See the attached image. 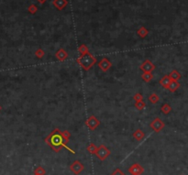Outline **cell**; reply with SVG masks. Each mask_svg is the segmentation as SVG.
Masks as SVG:
<instances>
[{
  "mask_svg": "<svg viewBox=\"0 0 188 175\" xmlns=\"http://www.w3.org/2000/svg\"><path fill=\"white\" fill-rule=\"evenodd\" d=\"M98 66H99L100 70H102L103 72H107L111 68L112 63L111 62L106 58H103L99 63H98Z\"/></svg>",
  "mask_w": 188,
  "mask_h": 175,
  "instance_id": "9",
  "label": "cell"
},
{
  "mask_svg": "<svg viewBox=\"0 0 188 175\" xmlns=\"http://www.w3.org/2000/svg\"><path fill=\"white\" fill-rule=\"evenodd\" d=\"M110 151L107 148L105 145H101L99 147H97V151L95 152V156L97 157L98 159H99L100 161H105L106 160V158L110 155Z\"/></svg>",
  "mask_w": 188,
  "mask_h": 175,
  "instance_id": "3",
  "label": "cell"
},
{
  "mask_svg": "<svg viewBox=\"0 0 188 175\" xmlns=\"http://www.w3.org/2000/svg\"><path fill=\"white\" fill-rule=\"evenodd\" d=\"M45 142L51 147V148L55 152L61 151V150L64 147L66 146L64 138L61 136V132L59 128H55L51 132V134L45 138Z\"/></svg>",
  "mask_w": 188,
  "mask_h": 175,
  "instance_id": "1",
  "label": "cell"
},
{
  "mask_svg": "<svg viewBox=\"0 0 188 175\" xmlns=\"http://www.w3.org/2000/svg\"><path fill=\"white\" fill-rule=\"evenodd\" d=\"M0 111H1V106H0Z\"/></svg>",
  "mask_w": 188,
  "mask_h": 175,
  "instance_id": "30",
  "label": "cell"
},
{
  "mask_svg": "<svg viewBox=\"0 0 188 175\" xmlns=\"http://www.w3.org/2000/svg\"><path fill=\"white\" fill-rule=\"evenodd\" d=\"M55 57L59 62H64V60L68 58V52L64 49H60L56 51Z\"/></svg>",
  "mask_w": 188,
  "mask_h": 175,
  "instance_id": "10",
  "label": "cell"
},
{
  "mask_svg": "<svg viewBox=\"0 0 188 175\" xmlns=\"http://www.w3.org/2000/svg\"><path fill=\"white\" fill-rule=\"evenodd\" d=\"M70 170H71L72 172H74L75 175H78L85 170V167H84V165H83L82 162H80L79 161H74L73 163L70 165Z\"/></svg>",
  "mask_w": 188,
  "mask_h": 175,
  "instance_id": "6",
  "label": "cell"
},
{
  "mask_svg": "<svg viewBox=\"0 0 188 175\" xmlns=\"http://www.w3.org/2000/svg\"><path fill=\"white\" fill-rule=\"evenodd\" d=\"M44 50H41V49H38L37 50L35 51V55H36V57H38L39 59H41L43 56H44Z\"/></svg>",
  "mask_w": 188,
  "mask_h": 175,
  "instance_id": "25",
  "label": "cell"
},
{
  "mask_svg": "<svg viewBox=\"0 0 188 175\" xmlns=\"http://www.w3.org/2000/svg\"><path fill=\"white\" fill-rule=\"evenodd\" d=\"M85 125L90 130H95L100 125V121L98 120L95 117L91 116L90 117H88L85 121Z\"/></svg>",
  "mask_w": 188,
  "mask_h": 175,
  "instance_id": "5",
  "label": "cell"
},
{
  "mask_svg": "<svg viewBox=\"0 0 188 175\" xmlns=\"http://www.w3.org/2000/svg\"><path fill=\"white\" fill-rule=\"evenodd\" d=\"M54 6L58 8V9H62L66 5H67V1L66 0H54Z\"/></svg>",
  "mask_w": 188,
  "mask_h": 175,
  "instance_id": "15",
  "label": "cell"
},
{
  "mask_svg": "<svg viewBox=\"0 0 188 175\" xmlns=\"http://www.w3.org/2000/svg\"><path fill=\"white\" fill-rule=\"evenodd\" d=\"M171 82H172V80H171V78H170V76L169 75H164L162 79H161L160 84H161V85L163 87V88L168 89V86H169L170 84H171Z\"/></svg>",
  "mask_w": 188,
  "mask_h": 175,
  "instance_id": "11",
  "label": "cell"
},
{
  "mask_svg": "<svg viewBox=\"0 0 188 175\" xmlns=\"http://www.w3.org/2000/svg\"><path fill=\"white\" fill-rule=\"evenodd\" d=\"M141 78H142V80L144 81V82H150L151 80H153V75L151 73H143L141 74Z\"/></svg>",
  "mask_w": 188,
  "mask_h": 175,
  "instance_id": "16",
  "label": "cell"
},
{
  "mask_svg": "<svg viewBox=\"0 0 188 175\" xmlns=\"http://www.w3.org/2000/svg\"><path fill=\"white\" fill-rule=\"evenodd\" d=\"M133 138L136 139L138 141H140L144 138V133H143V131L141 129H137L135 132L133 133Z\"/></svg>",
  "mask_w": 188,
  "mask_h": 175,
  "instance_id": "13",
  "label": "cell"
},
{
  "mask_svg": "<svg viewBox=\"0 0 188 175\" xmlns=\"http://www.w3.org/2000/svg\"><path fill=\"white\" fill-rule=\"evenodd\" d=\"M29 11H30V13H35L36 11H37V7L32 5V6H30L29 7Z\"/></svg>",
  "mask_w": 188,
  "mask_h": 175,
  "instance_id": "28",
  "label": "cell"
},
{
  "mask_svg": "<svg viewBox=\"0 0 188 175\" xmlns=\"http://www.w3.org/2000/svg\"><path fill=\"white\" fill-rule=\"evenodd\" d=\"M87 151H89L91 154H95L96 151H97V147L94 144V143H90L88 145V147L86 148Z\"/></svg>",
  "mask_w": 188,
  "mask_h": 175,
  "instance_id": "20",
  "label": "cell"
},
{
  "mask_svg": "<svg viewBox=\"0 0 188 175\" xmlns=\"http://www.w3.org/2000/svg\"><path fill=\"white\" fill-rule=\"evenodd\" d=\"M134 106H135V108L136 109H138V110H142L143 108H144L145 107H146V104L143 102V101H138V102H136L135 103V104H134Z\"/></svg>",
  "mask_w": 188,
  "mask_h": 175,
  "instance_id": "21",
  "label": "cell"
},
{
  "mask_svg": "<svg viewBox=\"0 0 188 175\" xmlns=\"http://www.w3.org/2000/svg\"><path fill=\"white\" fill-rule=\"evenodd\" d=\"M150 127L151 129L154 131V132L159 133L161 130H163L164 128L165 124H164V122L163 120H161V118L156 117L155 119H153V121L150 122Z\"/></svg>",
  "mask_w": 188,
  "mask_h": 175,
  "instance_id": "4",
  "label": "cell"
},
{
  "mask_svg": "<svg viewBox=\"0 0 188 175\" xmlns=\"http://www.w3.org/2000/svg\"><path fill=\"white\" fill-rule=\"evenodd\" d=\"M129 172L131 175H141L144 172V168L139 163H134L129 168Z\"/></svg>",
  "mask_w": 188,
  "mask_h": 175,
  "instance_id": "7",
  "label": "cell"
},
{
  "mask_svg": "<svg viewBox=\"0 0 188 175\" xmlns=\"http://www.w3.org/2000/svg\"><path fill=\"white\" fill-rule=\"evenodd\" d=\"M77 63L81 66L85 71H89V70L96 63V59L92 53L88 52V53L85 55H81L77 59Z\"/></svg>",
  "mask_w": 188,
  "mask_h": 175,
  "instance_id": "2",
  "label": "cell"
},
{
  "mask_svg": "<svg viewBox=\"0 0 188 175\" xmlns=\"http://www.w3.org/2000/svg\"><path fill=\"white\" fill-rule=\"evenodd\" d=\"M138 34H139V36L141 37V38H145L147 35H148V30L145 29V28H143L141 27L139 30H138Z\"/></svg>",
  "mask_w": 188,
  "mask_h": 175,
  "instance_id": "22",
  "label": "cell"
},
{
  "mask_svg": "<svg viewBox=\"0 0 188 175\" xmlns=\"http://www.w3.org/2000/svg\"><path fill=\"white\" fill-rule=\"evenodd\" d=\"M179 87H180V84L178 83V81H172L168 86V90L172 93H174Z\"/></svg>",
  "mask_w": 188,
  "mask_h": 175,
  "instance_id": "12",
  "label": "cell"
},
{
  "mask_svg": "<svg viewBox=\"0 0 188 175\" xmlns=\"http://www.w3.org/2000/svg\"><path fill=\"white\" fill-rule=\"evenodd\" d=\"M140 69L143 73H151L155 69V65L150 60H146L141 63Z\"/></svg>",
  "mask_w": 188,
  "mask_h": 175,
  "instance_id": "8",
  "label": "cell"
},
{
  "mask_svg": "<svg viewBox=\"0 0 188 175\" xmlns=\"http://www.w3.org/2000/svg\"><path fill=\"white\" fill-rule=\"evenodd\" d=\"M172 111V107L171 106H170L169 104H163L162 107V112L164 114V115H168V114H170V112Z\"/></svg>",
  "mask_w": 188,
  "mask_h": 175,
  "instance_id": "17",
  "label": "cell"
},
{
  "mask_svg": "<svg viewBox=\"0 0 188 175\" xmlns=\"http://www.w3.org/2000/svg\"><path fill=\"white\" fill-rule=\"evenodd\" d=\"M46 174V171L45 169H43L41 166H39V167L35 168L34 170V175H45Z\"/></svg>",
  "mask_w": 188,
  "mask_h": 175,
  "instance_id": "18",
  "label": "cell"
},
{
  "mask_svg": "<svg viewBox=\"0 0 188 175\" xmlns=\"http://www.w3.org/2000/svg\"><path fill=\"white\" fill-rule=\"evenodd\" d=\"M78 50H79V53L81 55H85V54H86V53H88V52H89L88 48L85 45H84V44L79 47Z\"/></svg>",
  "mask_w": 188,
  "mask_h": 175,
  "instance_id": "23",
  "label": "cell"
},
{
  "mask_svg": "<svg viewBox=\"0 0 188 175\" xmlns=\"http://www.w3.org/2000/svg\"><path fill=\"white\" fill-rule=\"evenodd\" d=\"M61 136H62V138H64L65 143L67 144V143L69 142V138H70V137H71L70 132H69L68 130H64V131H62V132H61Z\"/></svg>",
  "mask_w": 188,
  "mask_h": 175,
  "instance_id": "24",
  "label": "cell"
},
{
  "mask_svg": "<svg viewBox=\"0 0 188 175\" xmlns=\"http://www.w3.org/2000/svg\"><path fill=\"white\" fill-rule=\"evenodd\" d=\"M111 175H126V174H125L120 169H117V170L114 171V172Z\"/></svg>",
  "mask_w": 188,
  "mask_h": 175,
  "instance_id": "27",
  "label": "cell"
},
{
  "mask_svg": "<svg viewBox=\"0 0 188 175\" xmlns=\"http://www.w3.org/2000/svg\"><path fill=\"white\" fill-rule=\"evenodd\" d=\"M134 100H135V102H138V101H142L143 100V95L141 94H136L135 95H134Z\"/></svg>",
  "mask_w": 188,
  "mask_h": 175,
  "instance_id": "26",
  "label": "cell"
},
{
  "mask_svg": "<svg viewBox=\"0 0 188 175\" xmlns=\"http://www.w3.org/2000/svg\"><path fill=\"white\" fill-rule=\"evenodd\" d=\"M45 1H46V0H39V2H40V3H44Z\"/></svg>",
  "mask_w": 188,
  "mask_h": 175,
  "instance_id": "29",
  "label": "cell"
},
{
  "mask_svg": "<svg viewBox=\"0 0 188 175\" xmlns=\"http://www.w3.org/2000/svg\"><path fill=\"white\" fill-rule=\"evenodd\" d=\"M149 101L151 103V104H157L159 102V96L157 95V94L153 93L151 94L150 96H149Z\"/></svg>",
  "mask_w": 188,
  "mask_h": 175,
  "instance_id": "19",
  "label": "cell"
},
{
  "mask_svg": "<svg viewBox=\"0 0 188 175\" xmlns=\"http://www.w3.org/2000/svg\"><path fill=\"white\" fill-rule=\"evenodd\" d=\"M169 76H170V78H171L172 81H178L181 78L180 73H179L178 71H176V70H174V71H172L171 73H170Z\"/></svg>",
  "mask_w": 188,
  "mask_h": 175,
  "instance_id": "14",
  "label": "cell"
}]
</instances>
